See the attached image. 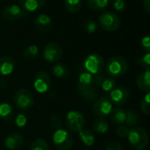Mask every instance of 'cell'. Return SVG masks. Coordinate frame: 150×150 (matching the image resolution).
I'll return each mask as SVG.
<instances>
[{
    "instance_id": "cell-37",
    "label": "cell",
    "mask_w": 150,
    "mask_h": 150,
    "mask_svg": "<svg viewBox=\"0 0 150 150\" xmlns=\"http://www.w3.org/2000/svg\"><path fill=\"white\" fill-rule=\"evenodd\" d=\"M27 119L24 114H18L16 118V125L18 127H23L26 125Z\"/></svg>"
},
{
    "instance_id": "cell-9",
    "label": "cell",
    "mask_w": 150,
    "mask_h": 150,
    "mask_svg": "<svg viewBox=\"0 0 150 150\" xmlns=\"http://www.w3.org/2000/svg\"><path fill=\"white\" fill-rule=\"evenodd\" d=\"M62 56V50L59 44L56 42L47 43L43 49V58L50 63L57 62Z\"/></svg>"
},
{
    "instance_id": "cell-36",
    "label": "cell",
    "mask_w": 150,
    "mask_h": 150,
    "mask_svg": "<svg viewBox=\"0 0 150 150\" xmlns=\"http://www.w3.org/2000/svg\"><path fill=\"white\" fill-rule=\"evenodd\" d=\"M142 47L147 53H150V38L149 36H145L142 39Z\"/></svg>"
},
{
    "instance_id": "cell-18",
    "label": "cell",
    "mask_w": 150,
    "mask_h": 150,
    "mask_svg": "<svg viewBox=\"0 0 150 150\" xmlns=\"http://www.w3.org/2000/svg\"><path fill=\"white\" fill-rule=\"evenodd\" d=\"M136 83L140 90L143 91H150V70L146 69L145 71L142 72L137 79Z\"/></svg>"
},
{
    "instance_id": "cell-15",
    "label": "cell",
    "mask_w": 150,
    "mask_h": 150,
    "mask_svg": "<svg viewBox=\"0 0 150 150\" xmlns=\"http://www.w3.org/2000/svg\"><path fill=\"white\" fill-rule=\"evenodd\" d=\"M24 143V137L19 133H13L9 134L5 141L4 145L10 150H15L19 149Z\"/></svg>"
},
{
    "instance_id": "cell-19",
    "label": "cell",
    "mask_w": 150,
    "mask_h": 150,
    "mask_svg": "<svg viewBox=\"0 0 150 150\" xmlns=\"http://www.w3.org/2000/svg\"><path fill=\"white\" fill-rule=\"evenodd\" d=\"M110 115H111V120L112 121L113 124L120 126L123 123H125L126 112L122 108H120V107L112 108Z\"/></svg>"
},
{
    "instance_id": "cell-35",
    "label": "cell",
    "mask_w": 150,
    "mask_h": 150,
    "mask_svg": "<svg viewBox=\"0 0 150 150\" xmlns=\"http://www.w3.org/2000/svg\"><path fill=\"white\" fill-rule=\"evenodd\" d=\"M129 127L127 126H123L120 125L117 129H116V134L120 138H126L127 137L128 134H129Z\"/></svg>"
},
{
    "instance_id": "cell-17",
    "label": "cell",
    "mask_w": 150,
    "mask_h": 150,
    "mask_svg": "<svg viewBox=\"0 0 150 150\" xmlns=\"http://www.w3.org/2000/svg\"><path fill=\"white\" fill-rule=\"evenodd\" d=\"M20 6L26 12H33L42 8L46 0H18Z\"/></svg>"
},
{
    "instance_id": "cell-8",
    "label": "cell",
    "mask_w": 150,
    "mask_h": 150,
    "mask_svg": "<svg viewBox=\"0 0 150 150\" xmlns=\"http://www.w3.org/2000/svg\"><path fill=\"white\" fill-rule=\"evenodd\" d=\"M66 126L71 132H79L84 127V117L77 111H70L66 115Z\"/></svg>"
},
{
    "instance_id": "cell-7",
    "label": "cell",
    "mask_w": 150,
    "mask_h": 150,
    "mask_svg": "<svg viewBox=\"0 0 150 150\" xmlns=\"http://www.w3.org/2000/svg\"><path fill=\"white\" fill-rule=\"evenodd\" d=\"M14 102L20 110H29L33 107L34 98L32 92L27 89H19L14 95Z\"/></svg>"
},
{
    "instance_id": "cell-11",
    "label": "cell",
    "mask_w": 150,
    "mask_h": 150,
    "mask_svg": "<svg viewBox=\"0 0 150 150\" xmlns=\"http://www.w3.org/2000/svg\"><path fill=\"white\" fill-rule=\"evenodd\" d=\"M130 97V91L127 87H115L110 91V101L116 105H125Z\"/></svg>"
},
{
    "instance_id": "cell-12",
    "label": "cell",
    "mask_w": 150,
    "mask_h": 150,
    "mask_svg": "<svg viewBox=\"0 0 150 150\" xmlns=\"http://www.w3.org/2000/svg\"><path fill=\"white\" fill-rule=\"evenodd\" d=\"M33 86L36 91L40 93H44L47 91L51 87V79L49 75L43 70L37 72L34 76Z\"/></svg>"
},
{
    "instance_id": "cell-39",
    "label": "cell",
    "mask_w": 150,
    "mask_h": 150,
    "mask_svg": "<svg viewBox=\"0 0 150 150\" xmlns=\"http://www.w3.org/2000/svg\"><path fill=\"white\" fill-rule=\"evenodd\" d=\"M142 4H143V8L145 9V11L149 13L150 12V0H142Z\"/></svg>"
},
{
    "instance_id": "cell-5",
    "label": "cell",
    "mask_w": 150,
    "mask_h": 150,
    "mask_svg": "<svg viewBox=\"0 0 150 150\" xmlns=\"http://www.w3.org/2000/svg\"><path fill=\"white\" fill-rule=\"evenodd\" d=\"M105 61L104 58L98 54H90L84 59L83 66L84 69L95 76L102 73L105 68Z\"/></svg>"
},
{
    "instance_id": "cell-26",
    "label": "cell",
    "mask_w": 150,
    "mask_h": 150,
    "mask_svg": "<svg viewBox=\"0 0 150 150\" xmlns=\"http://www.w3.org/2000/svg\"><path fill=\"white\" fill-rule=\"evenodd\" d=\"M65 8L71 13H76L82 9V0H65Z\"/></svg>"
},
{
    "instance_id": "cell-16",
    "label": "cell",
    "mask_w": 150,
    "mask_h": 150,
    "mask_svg": "<svg viewBox=\"0 0 150 150\" xmlns=\"http://www.w3.org/2000/svg\"><path fill=\"white\" fill-rule=\"evenodd\" d=\"M15 68L14 60L11 56L0 57V75L3 76L11 75Z\"/></svg>"
},
{
    "instance_id": "cell-32",
    "label": "cell",
    "mask_w": 150,
    "mask_h": 150,
    "mask_svg": "<svg viewBox=\"0 0 150 150\" xmlns=\"http://www.w3.org/2000/svg\"><path fill=\"white\" fill-rule=\"evenodd\" d=\"M49 123H50V126L51 127L54 129V130H58V129H61L62 128V120L61 118L58 116V115H52L49 119Z\"/></svg>"
},
{
    "instance_id": "cell-38",
    "label": "cell",
    "mask_w": 150,
    "mask_h": 150,
    "mask_svg": "<svg viewBox=\"0 0 150 150\" xmlns=\"http://www.w3.org/2000/svg\"><path fill=\"white\" fill-rule=\"evenodd\" d=\"M105 150H122V146H121L120 143H119L117 142H114L109 143L106 146Z\"/></svg>"
},
{
    "instance_id": "cell-3",
    "label": "cell",
    "mask_w": 150,
    "mask_h": 150,
    "mask_svg": "<svg viewBox=\"0 0 150 150\" xmlns=\"http://www.w3.org/2000/svg\"><path fill=\"white\" fill-rule=\"evenodd\" d=\"M127 137L130 145L135 150L143 149L149 144L148 133L142 127H134L130 129Z\"/></svg>"
},
{
    "instance_id": "cell-28",
    "label": "cell",
    "mask_w": 150,
    "mask_h": 150,
    "mask_svg": "<svg viewBox=\"0 0 150 150\" xmlns=\"http://www.w3.org/2000/svg\"><path fill=\"white\" fill-rule=\"evenodd\" d=\"M30 150H49L47 142L43 139H36L30 146Z\"/></svg>"
},
{
    "instance_id": "cell-2",
    "label": "cell",
    "mask_w": 150,
    "mask_h": 150,
    "mask_svg": "<svg viewBox=\"0 0 150 150\" xmlns=\"http://www.w3.org/2000/svg\"><path fill=\"white\" fill-rule=\"evenodd\" d=\"M105 69L106 73L112 78H119L127 73L128 69V62L124 57L114 55L108 59L105 64Z\"/></svg>"
},
{
    "instance_id": "cell-29",
    "label": "cell",
    "mask_w": 150,
    "mask_h": 150,
    "mask_svg": "<svg viewBox=\"0 0 150 150\" xmlns=\"http://www.w3.org/2000/svg\"><path fill=\"white\" fill-rule=\"evenodd\" d=\"M100 85H101V87H102L103 91H105L108 92V91H112V90L116 87L117 83H116V81L114 80V78H112V77H110V78H106V77H105Z\"/></svg>"
},
{
    "instance_id": "cell-25",
    "label": "cell",
    "mask_w": 150,
    "mask_h": 150,
    "mask_svg": "<svg viewBox=\"0 0 150 150\" xmlns=\"http://www.w3.org/2000/svg\"><path fill=\"white\" fill-rule=\"evenodd\" d=\"M125 123H126V126H127L128 127H135L139 123V115L137 114V112H135L134 111H132V110L127 111L126 112Z\"/></svg>"
},
{
    "instance_id": "cell-10",
    "label": "cell",
    "mask_w": 150,
    "mask_h": 150,
    "mask_svg": "<svg viewBox=\"0 0 150 150\" xmlns=\"http://www.w3.org/2000/svg\"><path fill=\"white\" fill-rule=\"evenodd\" d=\"M2 15L3 18L8 21H16L25 18L28 15V12H26L21 6L17 4H11L3 9Z\"/></svg>"
},
{
    "instance_id": "cell-27",
    "label": "cell",
    "mask_w": 150,
    "mask_h": 150,
    "mask_svg": "<svg viewBox=\"0 0 150 150\" xmlns=\"http://www.w3.org/2000/svg\"><path fill=\"white\" fill-rule=\"evenodd\" d=\"M12 108L8 103H3L0 104V117L4 120H10L12 117Z\"/></svg>"
},
{
    "instance_id": "cell-13",
    "label": "cell",
    "mask_w": 150,
    "mask_h": 150,
    "mask_svg": "<svg viewBox=\"0 0 150 150\" xmlns=\"http://www.w3.org/2000/svg\"><path fill=\"white\" fill-rule=\"evenodd\" d=\"M112 110V104L105 98H101L92 106L93 112L98 117H105L111 113Z\"/></svg>"
},
{
    "instance_id": "cell-21",
    "label": "cell",
    "mask_w": 150,
    "mask_h": 150,
    "mask_svg": "<svg viewBox=\"0 0 150 150\" xmlns=\"http://www.w3.org/2000/svg\"><path fill=\"white\" fill-rule=\"evenodd\" d=\"M38 54H39V47L34 44L27 46L26 47L24 48L22 52V55L26 61L34 60L37 57Z\"/></svg>"
},
{
    "instance_id": "cell-4",
    "label": "cell",
    "mask_w": 150,
    "mask_h": 150,
    "mask_svg": "<svg viewBox=\"0 0 150 150\" xmlns=\"http://www.w3.org/2000/svg\"><path fill=\"white\" fill-rule=\"evenodd\" d=\"M98 24L106 32H115L120 26V19L115 12L105 11L99 16Z\"/></svg>"
},
{
    "instance_id": "cell-1",
    "label": "cell",
    "mask_w": 150,
    "mask_h": 150,
    "mask_svg": "<svg viewBox=\"0 0 150 150\" xmlns=\"http://www.w3.org/2000/svg\"><path fill=\"white\" fill-rule=\"evenodd\" d=\"M76 86L81 98L86 102L95 101L98 97V88L94 81L93 75L86 70L81 71L78 76Z\"/></svg>"
},
{
    "instance_id": "cell-31",
    "label": "cell",
    "mask_w": 150,
    "mask_h": 150,
    "mask_svg": "<svg viewBox=\"0 0 150 150\" xmlns=\"http://www.w3.org/2000/svg\"><path fill=\"white\" fill-rule=\"evenodd\" d=\"M98 28V24L92 19H88L83 23V29L89 33H94L95 32H97Z\"/></svg>"
},
{
    "instance_id": "cell-14",
    "label": "cell",
    "mask_w": 150,
    "mask_h": 150,
    "mask_svg": "<svg viewBox=\"0 0 150 150\" xmlns=\"http://www.w3.org/2000/svg\"><path fill=\"white\" fill-rule=\"evenodd\" d=\"M36 28L42 33L48 32L53 28V20L47 14H39L34 21Z\"/></svg>"
},
{
    "instance_id": "cell-23",
    "label": "cell",
    "mask_w": 150,
    "mask_h": 150,
    "mask_svg": "<svg viewBox=\"0 0 150 150\" xmlns=\"http://www.w3.org/2000/svg\"><path fill=\"white\" fill-rule=\"evenodd\" d=\"M79 136L83 142L84 145L90 147L92 146L95 143V137L92 132L89 129H84L83 128L81 131H79Z\"/></svg>"
},
{
    "instance_id": "cell-30",
    "label": "cell",
    "mask_w": 150,
    "mask_h": 150,
    "mask_svg": "<svg viewBox=\"0 0 150 150\" xmlns=\"http://www.w3.org/2000/svg\"><path fill=\"white\" fill-rule=\"evenodd\" d=\"M141 109L142 112L146 115V116H149L150 115V94L147 93L144 98L142 100L141 103Z\"/></svg>"
},
{
    "instance_id": "cell-6",
    "label": "cell",
    "mask_w": 150,
    "mask_h": 150,
    "mask_svg": "<svg viewBox=\"0 0 150 150\" xmlns=\"http://www.w3.org/2000/svg\"><path fill=\"white\" fill-rule=\"evenodd\" d=\"M53 142L59 150H69L74 144L72 135L66 130L58 129L53 134Z\"/></svg>"
},
{
    "instance_id": "cell-20",
    "label": "cell",
    "mask_w": 150,
    "mask_h": 150,
    "mask_svg": "<svg viewBox=\"0 0 150 150\" xmlns=\"http://www.w3.org/2000/svg\"><path fill=\"white\" fill-rule=\"evenodd\" d=\"M92 129L98 134H105L109 129V124L104 117H98L93 121Z\"/></svg>"
},
{
    "instance_id": "cell-22",
    "label": "cell",
    "mask_w": 150,
    "mask_h": 150,
    "mask_svg": "<svg viewBox=\"0 0 150 150\" xmlns=\"http://www.w3.org/2000/svg\"><path fill=\"white\" fill-rule=\"evenodd\" d=\"M52 72L54 76H56L57 78H60V79H65L69 76L68 67L62 63L55 64L52 69Z\"/></svg>"
},
{
    "instance_id": "cell-34",
    "label": "cell",
    "mask_w": 150,
    "mask_h": 150,
    "mask_svg": "<svg viewBox=\"0 0 150 150\" xmlns=\"http://www.w3.org/2000/svg\"><path fill=\"white\" fill-rule=\"evenodd\" d=\"M112 7L118 12H122L126 9L125 0H112Z\"/></svg>"
},
{
    "instance_id": "cell-40",
    "label": "cell",
    "mask_w": 150,
    "mask_h": 150,
    "mask_svg": "<svg viewBox=\"0 0 150 150\" xmlns=\"http://www.w3.org/2000/svg\"><path fill=\"white\" fill-rule=\"evenodd\" d=\"M83 150H88V149H83Z\"/></svg>"
},
{
    "instance_id": "cell-33",
    "label": "cell",
    "mask_w": 150,
    "mask_h": 150,
    "mask_svg": "<svg viewBox=\"0 0 150 150\" xmlns=\"http://www.w3.org/2000/svg\"><path fill=\"white\" fill-rule=\"evenodd\" d=\"M137 62L142 65L145 69H149L150 67V53H146L144 55L137 60Z\"/></svg>"
},
{
    "instance_id": "cell-24",
    "label": "cell",
    "mask_w": 150,
    "mask_h": 150,
    "mask_svg": "<svg viewBox=\"0 0 150 150\" xmlns=\"http://www.w3.org/2000/svg\"><path fill=\"white\" fill-rule=\"evenodd\" d=\"M109 4V0H87V4L93 11L105 10Z\"/></svg>"
}]
</instances>
